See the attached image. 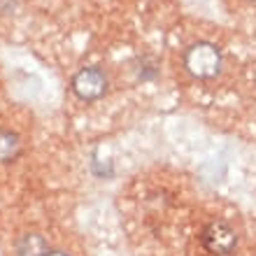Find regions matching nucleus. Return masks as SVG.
I'll return each mask as SVG.
<instances>
[{
	"label": "nucleus",
	"mask_w": 256,
	"mask_h": 256,
	"mask_svg": "<svg viewBox=\"0 0 256 256\" xmlns=\"http://www.w3.org/2000/svg\"><path fill=\"white\" fill-rule=\"evenodd\" d=\"M184 68L196 80H214L222 72V49L212 42H196L184 54Z\"/></svg>",
	"instance_id": "nucleus-1"
},
{
	"label": "nucleus",
	"mask_w": 256,
	"mask_h": 256,
	"mask_svg": "<svg viewBox=\"0 0 256 256\" xmlns=\"http://www.w3.org/2000/svg\"><path fill=\"white\" fill-rule=\"evenodd\" d=\"M202 247L214 256H228L238 250V233L228 222H210L200 233Z\"/></svg>",
	"instance_id": "nucleus-2"
},
{
	"label": "nucleus",
	"mask_w": 256,
	"mask_h": 256,
	"mask_svg": "<svg viewBox=\"0 0 256 256\" xmlns=\"http://www.w3.org/2000/svg\"><path fill=\"white\" fill-rule=\"evenodd\" d=\"M108 86H110L108 74L96 66L82 68L80 72L72 77V94L80 100H98V98L108 94Z\"/></svg>",
	"instance_id": "nucleus-3"
},
{
	"label": "nucleus",
	"mask_w": 256,
	"mask_h": 256,
	"mask_svg": "<svg viewBox=\"0 0 256 256\" xmlns=\"http://www.w3.org/2000/svg\"><path fill=\"white\" fill-rule=\"evenodd\" d=\"M49 244L40 233H26L16 240V256H47Z\"/></svg>",
	"instance_id": "nucleus-4"
},
{
	"label": "nucleus",
	"mask_w": 256,
	"mask_h": 256,
	"mask_svg": "<svg viewBox=\"0 0 256 256\" xmlns=\"http://www.w3.org/2000/svg\"><path fill=\"white\" fill-rule=\"evenodd\" d=\"M21 154V140L12 130H0V163H10Z\"/></svg>",
	"instance_id": "nucleus-5"
},
{
	"label": "nucleus",
	"mask_w": 256,
	"mask_h": 256,
	"mask_svg": "<svg viewBox=\"0 0 256 256\" xmlns=\"http://www.w3.org/2000/svg\"><path fill=\"white\" fill-rule=\"evenodd\" d=\"M156 74H158V68H156V63H149L147 58H142L140 68H138V77H140V80H154Z\"/></svg>",
	"instance_id": "nucleus-6"
},
{
	"label": "nucleus",
	"mask_w": 256,
	"mask_h": 256,
	"mask_svg": "<svg viewBox=\"0 0 256 256\" xmlns=\"http://www.w3.org/2000/svg\"><path fill=\"white\" fill-rule=\"evenodd\" d=\"M47 256H70V254H66V252H49Z\"/></svg>",
	"instance_id": "nucleus-7"
},
{
	"label": "nucleus",
	"mask_w": 256,
	"mask_h": 256,
	"mask_svg": "<svg viewBox=\"0 0 256 256\" xmlns=\"http://www.w3.org/2000/svg\"><path fill=\"white\" fill-rule=\"evenodd\" d=\"M250 2H256V0H250Z\"/></svg>",
	"instance_id": "nucleus-8"
}]
</instances>
